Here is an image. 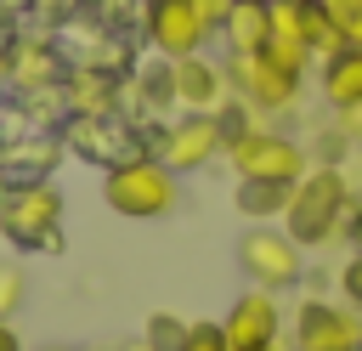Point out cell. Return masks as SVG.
Wrapping results in <instances>:
<instances>
[{"label": "cell", "instance_id": "cell-29", "mask_svg": "<svg viewBox=\"0 0 362 351\" xmlns=\"http://www.w3.org/2000/svg\"><path fill=\"white\" fill-rule=\"evenodd\" d=\"M40 351H68V345H40Z\"/></svg>", "mask_w": 362, "mask_h": 351}, {"label": "cell", "instance_id": "cell-19", "mask_svg": "<svg viewBox=\"0 0 362 351\" xmlns=\"http://www.w3.org/2000/svg\"><path fill=\"white\" fill-rule=\"evenodd\" d=\"M317 6H322V17L334 23V34L345 45H362V0H317Z\"/></svg>", "mask_w": 362, "mask_h": 351}, {"label": "cell", "instance_id": "cell-21", "mask_svg": "<svg viewBox=\"0 0 362 351\" xmlns=\"http://www.w3.org/2000/svg\"><path fill=\"white\" fill-rule=\"evenodd\" d=\"M181 351H232V345H226V328H221L215 317H198V323H187Z\"/></svg>", "mask_w": 362, "mask_h": 351}, {"label": "cell", "instance_id": "cell-17", "mask_svg": "<svg viewBox=\"0 0 362 351\" xmlns=\"http://www.w3.org/2000/svg\"><path fill=\"white\" fill-rule=\"evenodd\" d=\"M6 74H11L17 85H51V79H57V57H51L45 45H23Z\"/></svg>", "mask_w": 362, "mask_h": 351}, {"label": "cell", "instance_id": "cell-31", "mask_svg": "<svg viewBox=\"0 0 362 351\" xmlns=\"http://www.w3.org/2000/svg\"><path fill=\"white\" fill-rule=\"evenodd\" d=\"M294 6H317V0H294Z\"/></svg>", "mask_w": 362, "mask_h": 351}, {"label": "cell", "instance_id": "cell-5", "mask_svg": "<svg viewBox=\"0 0 362 351\" xmlns=\"http://www.w3.org/2000/svg\"><path fill=\"white\" fill-rule=\"evenodd\" d=\"M226 164L238 170V181H300L311 170V153L288 136V130H272V125H249L243 136L226 142Z\"/></svg>", "mask_w": 362, "mask_h": 351}, {"label": "cell", "instance_id": "cell-10", "mask_svg": "<svg viewBox=\"0 0 362 351\" xmlns=\"http://www.w3.org/2000/svg\"><path fill=\"white\" fill-rule=\"evenodd\" d=\"M62 142H68V153H74V159L102 164V170H113V164H124V159H136V153H141V136H136L119 113H107V119H74V113H68Z\"/></svg>", "mask_w": 362, "mask_h": 351}, {"label": "cell", "instance_id": "cell-14", "mask_svg": "<svg viewBox=\"0 0 362 351\" xmlns=\"http://www.w3.org/2000/svg\"><path fill=\"white\" fill-rule=\"evenodd\" d=\"M317 91L328 108H351L362 102V45H339L334 57L317 62Z\"/></svg>", "mask_w": 362, "mask_h": 351}, {"label": "cell", "instance_id": "cell-3", "mask_svg": "<svg viewBox=\"0 0 362 351\" xmlns=\"http://www.w3.org/2000/svg\"><path fill=\"white\" fill-rule=\"evenodd\" d=\"M102 204L113 215H124V221H158V215H170L181 204V176L164 159L136 153V159L102 170Z\"/></svg>", "mask_w": 362, "mask_h": 351}, {"label": "cell", "instance_id": "cell-6", "mask_svg": "<svg viewBox=\"0 0 362 351\" xmlns=\"http://www.w3.org/2000/svg\"><path fill=\"white\" fill-rule=\"evenodd\" d=\"M238 272H243L255 289L283 294V289H294V283L305 277V249H300L283 226H272V221H249L243 238H238Z\"/></svg>", "mask_w": 362, "mask_h": 351}, {"label": "cell", "instance_id": "cell-30", "mask_svg": "<svg viewBox=\"0 0 362 351\" xmlns=\"http://www.w3.org/2000/svg\"><path fill=\"white\" fill-rule=\"evenodd\" d=\"M79 351H102V345H79Z\"/></svg>", "mask_w": 362, "mask_h": 351}, {"label": "cell", "instance_id": "cell-11", "mask_svg": "<svg viewBox=\"0 0 362 351\" xmlns=\"http://www.w3.org/2000/svg\"><path fill=\"white\" fill-rule=\"evenodd\" d=\"M221 328H226V345H232V351L272 345V340H283V306H277L272 289H255V283H249V289L226 306Z\"/></svg>", "mask_w": 362, "mask_h": 351}, {"label": "cell", "instance_id": "cell-26", "mask_svg": "<svg viewBox=\"0 0 362 351\" xmlns=\"http://www.w3.org/2000/svg\"><path fill=\"white\" fill-rule=\"evenodd\" d=\"M0 351H23V334H17L6 317H0Z\"/></svg>", "mask_w": 362, "mask_h": 351}, {"label": "cell", "instance_id": "cell-13", "mask_svg": "<svg viewBox=\"0 0 362 351\" xmlns=\"http://www.w3.org/2000/svg\"><path fill=\"white\" fill-rule=\"evenodd\" d=\"M170 79H175V108H187V113H215L221 96H226V68L209 62L204 51L198 57H175Z\"/></svg>", "mask_w": 362, "mask_h": 351}, {"label": "cell", "instance_id": "cell-7", "mask_svg": "<svg viewBox=\"0 0 362 351\" xmlns=\"http://www.w3.org/2000/svg\"><path fill=\"white\" fill-rule=\"evenodd\" d=\"M226 85L238 91V102H249L255 113H288L300 102L305 74L272 62L266 51H226Z\"/></svg>", "mask_w": 362, "mask_h": 351}, {"label": "cell", "instance_id": "cell-25", "mask_svg": "<svg viewBox=\"0 0 362 351\" xmlns=\"http://www.w3.org/2000/svg\"><path fill=\"white\" fill-rule=\"evenodd\" d=\"M345 238H351V249H362V198H356L351 215H345Z\"/></svg>", "mask_w": 362, "mask_h": 351}, {"label": "cell", "instance_id": "cell-12", "mask_svg": "<svg viewBox=\"0 0 362 351\" xmlns=\"http://www.w3.org/2000/svg\"><path fill=\"white\" fill-rule=\"evenodd\" d=\"M119 96H124V74L119 68L74 62L62 74V108L74 119H107V113H119Z\"/></svg>", "mask_w": 362, "mask_h": 351}, {"label": "cell", "instance_id": "cell-9", "mask_svg": "<svg viewBox=\"0 0 362 351\" xmlns=\"http://www.w3.org/2000/svg\"><path fill=\"white\" fill-rule=\"evenodd\" d=\"M141 34H147V45L158 51V57H198V51H209V40H215V28L204 23V11L192 6V0H147L141 6Z\"/></svg>", "mask_w": 362, "mask_h": 351}, {"label": "cell", "instance_id": "cell-22", "mask_svg": "<svg viewBox=\"0 0 362 351\" xmlns=\"http://www.w3.org/2000/svg\"><path fill=\"white\" fill-rule=\"evenodd\" d=\"M339 294L351 306H362V249H351V260L339 266Z\"/></svg>", "mask_w": 362, "mask_h": 351}, {"label": "cell", "instance_id": "cell-4", "mask_svg": "<svg viewBox=\"0 0 362 351\" xmlns=\"http://www.w3.org/2000/svg\"><path fill=\"white\" fill-rule=\"evenodd\" d=\"M141 136V153H153V159H164L175 176H198V170H209L221 153H226V136H221V119L215 113H175L170 125H147V130H136Z\"/></svg>", "mask_w": 362, "mask_h": 351}, {"label": "cell", "instance_id": "cell-1", "mask_svg": "<svg viewBox=\"0 0 362 351\" xmlns=\"http://www.w3.org/2000/svg\"><path fill=\"white\" fill-rule=\"evenodd\" d=\"M351 181H345V170L339 164H311L300 181H294V192H288V209H283V232L300 243V249H322V243H334L339 232H345V215H351Z\"/></svg>", "mask_w": 362, "mask_h": 351}, {"label": "cell", "instance_id": "cell-18", "mask_svg": "<svg viewBox=\"0 0 362 351\" xmlns=\"http://www.w3.org/2000/svg\"><path fill=\"white\" fill-rule=\"evenodd\" d=\"M141 340L158 345V351H181V340H187V317H175V311H147Z\"/></svg>", "mask_w": 362, "mask_h": 351}, {"label": "cell", "instance_id": "cell-8", "mask_svg": "<svg viewBox=\"0 0 362 351\" xmlns=\"http://www.w3.org/2000/svg\"><path fill=\"white\" fill-rule=\"evenodd\" d=\"M288 345L294 351H362V306L305 294L300 311H294Z\"/></svg>", "mask_w": 362, "mask_h": 351}, {"label": "cell", "instance_id": "cell-27", "mask_svg": "<svg viewBox=\"0 0 362 351\" xmlns=\"http://www.w3.org/2000/svg\"><path fill=\"white\" fill-rule=\"evenodd\" d=\"M124 351H158V345H147V340H141V334H136V340H130V345H124Z\"/></svg>", "mask_w": 362, "mask_h": 351}, {"label": "cell", "instance_id": "cell-24", "mask_svg": "<svg viewBox=\"0 0 362 351\" xmlns=\"http://www.w3.org/2000/svg\"><path fill=\"white\" fill-rule=\"evenodd\" d=\"M198 11H204V23L215 28V40H221V23H226V11H232V0H192Z\"/></svg>", "mask_w": 362, "mask_h": 351}, {"label": "cell", "instance_id": "cell-15", "mask_svg": "<svg viewBox=\"0 0 362 351\" xmlns=\"http://www.w3.org/2000/svg\"><path fill=\"white\" fill-rule=\"evenodd\" d=\"M221 40H226V51H260L272 40V0H232Z\"/></svg>", "mask_w": 362, "mask_h": 351}, {"label": "cell", "instance_id": "cell-2", "mask_svg": "<svg viewBox=\"0 0 362 351\" xmlns=\"http://www.w3.org/2000/svg\"><path fill=\"white\" fill-rule=\"evenodd\" d=\"M0 238L17 255H62V192L51 181H0Z\"/></svg>", "mask_w": 362, "mask_h": 351}, {"label": "cell", "instance_id": "cell-16", "mask_svg": "<svg viewBox=\"0 0 362 351\" xmlns=\"http://www.w3.org/2000/svg\"><path fill=\"white\" fill-rule=\"evenodd\" d=\"M288 181H238V215L243 221H283V209H288Z\"/></svg>", "mask_w": 362, "mask_h": 351}, {"label": "cell", "instance_id": "cell-23", "mask_svg": "<svg viewBox=\"0 0 362 351\" xmlns=\"http://www.w3.org/2000/svg\"><path fill=\"white\" fill-rule=\"evenodd\" d=\"M334 125H339V130H345V136L362 147V102H351V108H334Z\"/></svg>", "mask_w": 362, "mask_h": 351}, {"label": "cell", "instance_id": "cell-28", "mask_svg": "<svg viewBox=\"0 0 362 351\" xmlns=\"http://www.w3.org/2000/svg\"><path fill=\"white\" fill-rule=\"evenodd\" d=\"M255 351H288V340H272V345H255Z\"/></svg>", "mask_w": 362, "mask_h": 351}, {"label": "cell", "instance_id": "cell-20", "mask_svg": "<svg viewBox=\"0 0 362 351\" xmlns=\"http://www.w3.org/2000/svg\"><path fill=\"white\" fill-rule=\"evenodd\" d=\"M23 300H28V277H23V266H17V260H0V317L11 323V317L23 311Z\"/></svg>", "mask_w": 362, "mask_h": 351}]
</instances>
